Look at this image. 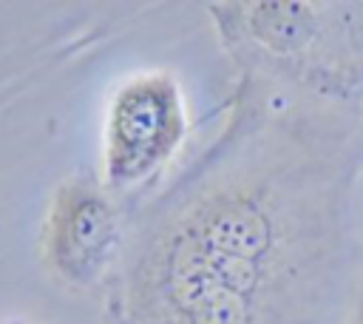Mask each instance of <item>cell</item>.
Returning <instances> with one entry per match:
<instances>
[{
    "label": "cell",
    "instance_id": "1",
    "mask_svg": "<svg viewBox=\"0 0 363 324\" xmlns=\"http://www.w3.org/2000/svg\"><path fill=\"white\" fill-rule=\"evenodd\" d=\"M190 117L182 85L167 71L125 77L105 108L102 182L108 190H130L150 182L184 145Z\"/></svg>",
    "mask_w": 363,
    "mask_h": 324
},
{
    "label": "cell",
    "instance_id": "2",
    "mask_svg": "<svg viewBox=\"0 0 363 324\" xmlns=\"http://www.w3.org/2000/svg\"><path fill=\"white\" fill-rule=\"evenodd\" d=\"M111 190L94 179L74 176L54 190L43 222L45 267L74 284H94L111 264L119 244V219L108 196Z\"/></svg>",
    "mask_w": 363,
    "mask_h": 324
},
{
    "label": "cell",
    "instance_id": "3",
    "mask_svg": "<svg viewBox=\"0 0 363 324\" xmlns=\"http://www.w3.org/2000/svg\"><path fill=\"white\" fill-rule=\"evenodd\" d=\"M332 9L318 3L295 0H261V3H230L213 6L224 34L250 43L264 57L289 65L303 63L318 51V43L326 37V14Z\"/></svg>",
    "mask_w": 363,
    "mask_h": 324
},
{
    "label": "cell",
    "instance_id": "4",
    "mask_svg": "<svg viewBox=\"0 0 363 324\" xmlns=\"http://www.w3.org/2000/svg\"><path fill=\"white\" fill-rule=\"evenodd\" d=\"M108 315H111V324H128V318H125V310H122V301H111V310H108Z\"/></svg>",
    "mask_w": 363,
    "mask_h": 324
},
{
    "label": "cell",
    "instance_id": "5",
    "mask_svg": "<svg viewBox=\"0 0 363 324\" xmlns=\"http://www.w3.org/2000/svg\"><path fill=\"white\" fill-rule=\"evenodd\" d=\"M352 324H363V301H360V310H357V315H354Z\"/></svg>",
    "mask_w": 363,
    "mask_h": 324
}]
</instances>
